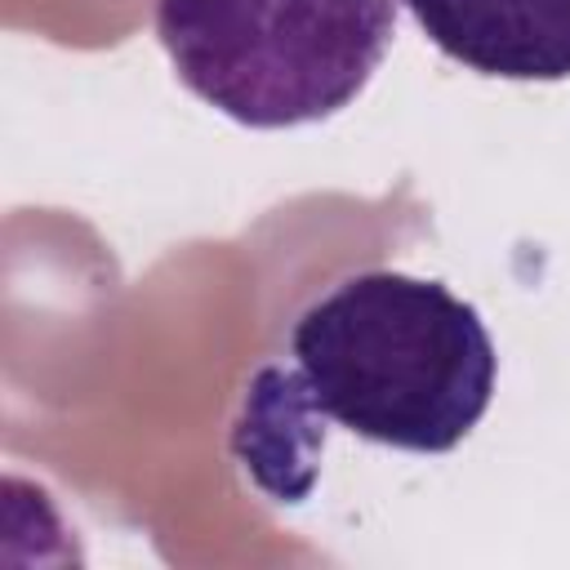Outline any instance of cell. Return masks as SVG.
Masks as SVG:
<instances>
[{
  "label": "cell",
  "instance_id": "277c9868",
  "mask_svg": "<svg viewBox=\"0 0 570 570\" xmlns=\"http://www.w3.org/2000/svg\"><path fill=\"white\" fill-rule=\"evenodd\" d=\"M325 445V423L307 414L285 365H263L245 387L232 454L254 476V485L281 503H298L316 481V454Z\"/></svg>",
  "mask_w": 570,
  "mask_h": 570
},
{
  "label": "cell",
  "instance_id": "6da1fadb",
  "mask_svg": "<svg viewBox=\"0 0 570 570\" xmlns=\"http://www.w3.org/2000/svg\"><path fill=\"white\" fill-rule=\"evenodd\" d=\"M285 365L307 414L410 454L454 450L490 410L499 356L472 303L441 281L356 272L312 298Z\"/></svg>",
  "mask_w": 570,
  "mask_h": 570
},
{
  "label": "cell",
  "instance_id": "7a4b0ae2",
  "mask_svg": "<svg viewBox=\"0 0 570 570\" xmlns=\"http://www.w3.org/2000/svg\"><path fill=\"white\" fill-rule=\"evenodd\" d=\"M396 0H156L178 80L249 129L325 120L383 67Z\"/></svg>",
  "mask_w": 570,
  "mask_h": 570
},
{
  "label": "cell",
  "instance_id": "3957f363",
  "mask_svg": "<svg viewBox=\"0 0 570 570\" xmlns=\"http://www.w3.org/2000/svg\"><path fill=\"white\" fill-rule=\"evenodd\" d=\"M454 62L499 80L570 76V0H405Z\"/></svg>",
  "mask_w": 570,
  "mask_h": 570
}]
</instances>
